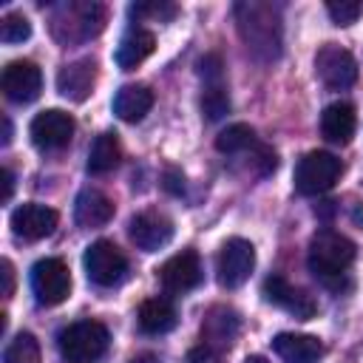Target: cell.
<instances>
[{"label": "cell", "instance_id": "cell-6", "mask_svg": "<svg viewBox=\"0 0 363 363\" xmlns=\"http://www.w3.org/2000/svg\"><path fill=\"white\" fill-rule=\"evenodd\" d=\"M31 292L43 306H57L71 292V272L62 258H40L31 267Z\"/></svg>", "mask_w": 363, "mask_h": 363}, {"label": "cell", "instance_id": "cell-19", "mask_svg": "<svg viewBox=\"0 0 363 363\" xmlns=\"http://www.w3.org/2000/svg\"><path fill=\"white\" fill-rule=\"evenodd\" d=\"M354 128H357V116L349 102H332L320 113V133L335 145H349Z\"/></svg>", "mask_w": 363, "mask_h": 363}, {"label": "cell", "instance_id": "cell-13", "mask_svg": "<svg viewBox=\"0 0 363 363\" xmlns=\"http://www.w3.org/2000/svg\"><path fill=\"white\" fill-rule=\"evenodd\" d=\"M128 233H130V241L145 250V252H156L162 250L170 238H173V221L156 210H145L139 216L130 218L128 224Z\"/></svg>", "mask_w": 363, "mask_h": 363}, {"label": "cell", "instance_id": "cell-26", "mask_svg": "<svg viewBox=\"0 0 363 363\" xmlns=\"http://www.w3.org/2000/svg\"><path fill=\"white\" fill-rule=\"evenodd\" d=\"M3 363H40V343L31 332L14 335V340L3 352Z\"/></svg>", "mask_w": 363, "mask_h": 363}, {"label": "cell", "instance_id": "cell-39", "mask_svg": "<svg viewBox=\"0 0 363 363\" xmlns=\"http://www.w3.org/2000/svg\"><path fill=\"white\" fill-rule=\"evenodd\" d=\"M354 221H363V210H360V207L354 210Z\"/></svg>", "mask_w": 363, "mask_h": 363}, {"label": "cell", "instance_id": "cell-7", "mask_svg": "<svg viewBox=\"0 0 363 363\" xmlns=\"http://www.w3.org/2000/svg\"><path fill=\"white\" fill-rule=\"evenodd\" d=\"M252 269H255V247L247 238H227L221 244L218 264H216L218 284L224 289H235L252 275Z\"/></svg>", "mask_w": 363, "mask_h": 363}, {"label": "cell", "instance_id": "cell-4", "mask_svg": "<svg viewBox=\"0 0 363 363\" xmlns=\"http://www.w3.org/2000/svg\"><path fill=\"white\" fill-rule=\"evenodd\" d=\"M340 173H343V164L337 156L326 150H309L295 167V187L303 196H318V193L332 190Z\"/></svg>", "mask_w": 363, "mask_h": 363}, {"label": "cell", "instance_id": "cell-36", "mask_svg": "<svg viewBox=\"0 0 363 363\" xmlns=\"http://www.w3.org/2000/svg\"><path fill=\"white\" fill-rule=\"evenodd\" d=\"M130 363H159V357H156V354H150V352H145V354H136Z\"/></svg>", "mask_w": 363, "mask_h": 363}, {"label": "cell", "instance_id": "cell-14", "mask_svg": "<svg viewBox=\"0 0 363 363\" xmlns=\"http://www.w3.org/2000/svg\"><path fill=\"white\" fill-rule=\"evenodd\" d=\"M159 281L167 292H190L193 286H199L201 281V261L199 252L193 250H182L173 258H167L159 267Z\"/></svg>", "mask_w": 363, "mask_h": 363}, {"label": "cell", "instance_id": "cell-2", "mask_svg": "<svg viewBox=\"0 0 363 363\" xmlns=\"http://www.w3.org/2000/svg\"><path fill=\"white\" fill-rule=\"evenodd\" d=\"M357 255V247L352 238L335 233V230H318L309 241V269L320 278V281H337L343 278V272L352 267Z\"/></svg>", "mask_w": 363, "mask_h": 363}, {"label": "cell", "instance_id": "cell-32", "mask_svg": "<svg viewBox=\"0 0 363 363\" xmlns=\"http://www.w3.org/2000/svg\"><path fill=\"white\" fill-rule=\"evenodd\" d=\"M0 275H3V298H11V292H14V267H11L9 258L0 261Z\"/></svg>", "mask_w": 363, "mask_h": 363}, {"label": "cell", "instance_id": "cell-17", "mask_svg": "<svg viewBox=\"0 0 363 363\" xmlns=\"http://www.w3.org/2000/svg\"><path fill=\"white\" fill-rule=\"evenodd\" d=\"M272 349L284 363H318L323 357V343L315 335L281 332L272 337Z\"/></svg>", "mask_w": 363, "mask_h": 363}, {"label": "cell", "instance_id": "cell-21", "mask_svg": "<svg viewBox=\"0 0 363 363\" xmlns=\"http://www.w3.org/2000/svg\"><path fill=\"white\" fill-rule=\"evenodd\" d=\"M153 108V91L147 85H122L113 96V113L122 122H139Z\"/></svg>", "mask_w": 363, "mask_h": 363}, {"label": "cell", "instance_id": "cell-23", "mask_svg": "<svg viewBox=\"0 0 363 363\" xmlns=\"http://www.w3.org/2000/svg\"><path fill=\"white\" fill-rule=\"evenodd\" d=\"M201 332H204V340H201V343H207L210 349H213V346L224 349V346H230L233 337L238 335V318H235L233 309H221V306H218V309H213V312L204 318Z\"/></svg>", "mask_w": 363, "mask_h": 363}, {"label": "cell", "instance_id": "cell-12", "mask_svg": "<svg viewBox=\"0 0 363 363\" xmlns=\"http://www.w3.org/2000/svg\"><path fill=\"white\" fill-rule=\"evenodd\" d=\"M0 85H3V94L11 102L26 105V102H34L40 96V91H43V74H40V68L31 60H14V62H9L3 68Z\"/></svg>", "mask_w": 363, "mask_h": 363}, {"label": "cell", "instance_id": "cell-16", "mask_svg": "<svg viewBox=\"0 0 363 363\" xmlns=\"http://www.w3.org/2000/svg\"><path fill=\"white\" fill-rule=\"evenodd\" d=\"M96 85V60L82 57L60 68L57 74V91L71 102H85Z\"/></svg>", "mask_w": 363, "mask_h": 363}, {"label": "cell", "instance_id": "cell-3", "mask_svg": "<svg viewBox=\"0 0 363 363\" xmlns=\"http://www.w3.org/2000/svg\"><path fill=\"white\" fill-rule=\"evenodd\" d=\"M108 340H111V335H108L105 323H99V320H77V323L65 326L57 335L60 354L68 363H94V360H99L108 349Z\"/></svg>", "mask_w": 363, "mask_h": 363}, {"label": "cell", "instance_id": "cell-27", "mask_svg": "<svg viewBox=\"0 0 363 363\" xmlns=\"http://www.w3.org/2000/svg\"><path fill=\"white\" fill-rule=\"evenodd\" d=\"M201 113L207 119H221L224 113H230V96L224 91V85H204L201 94Z\"/></svg>", "mask_w": 363, "mask_h": 363}, {"label": "cell", "instance_id": "cell-24", "mask_svg": "<svg viewBox=\"0 0 363 363\" xmlns=\"http://www.w3.org/2000/svg\"><path fill=\"white\" fill-rule=\"evenodd\" d=\"M119 156H122V150H119L116 133H111V130L99 133L91 145V153H88V173H94V176L111 173L119 164Z\"/></svg>", "mask_w": 363, "mask_h": 363}, {"label": "cell", "instance_id": "cell-30", "mask_svg": "<svg viewBox=\"0 0 363 363\" xmlns=\"http://www.w3.org/2000/svg\"><path fill=\"white\" fill-rule=\"evenodd\" d=\"M128 14L136 17V20H145V17L170 20V17L176 14V6H170V3H133V6L128 9Z\"/></svg>", "mask_w": 363, "mask_h": 363}, {"label": "cell", "instance_id": "cell-8", "mask_svg": "<svg viewBox=\"0 0 363 363\" xmlns=\"http://www.w3.org/2000/svg\"><path fill=\"white\" fill-rule=\"evenodd\" d=\"M315 74L320 77V82L326 88L343 91V88L354 85V79H357V62H354V57L346 48H340L335 43H326L315 54Z\"/></svg>", "mask_w": 363, "mask_h": 363}, {"label": "cell", "instance_id": "cell-18", "mask_svg": "<svg viewBox=\"0 0 363 363\" xmlns=\"http://www.w3.org/2000/svg\"><path fill=\"white\" fill-rule=\"evenodd\" d=\"M156 48V37L153 31L142 28V26H133L125 31V37L119 40V48H116V65L122 71H130L136 65H142Z\"/></svg>", "mask_w": 363, "mask_h": 363}, {"label": "cell", "instance_id": "cell-9", "mask_svg": "<svg viewBox=\"0 0 363 363\" xmlns=\"http://www.w3.org/2000/svg\"><path fill=\"white\" fill-rule=\"evenodd\" d=\"M60 14L68 20V23H54V34L62 40V43H77V40H88L94 34L102 31V20H105V11L102 6L96 3H68L60 9ZM57 14V17H60Z\"/></svg>", "mask_w": 363, "mask_h": 363}, {"label": "cell", "instance_id": "cell-22", "mask_svg": "<svg viewBox=\"0 0 363 363\" xmlns=\"http://www.w3.org/2000/svg\"><path fill=\"white\" fill-rule=\"evenodd\" d=\"M136 320L145 335H164L176 326V306L167 298H147L142 301Z\"/></svg>", "mask_w": 363, "mask_h": 363}, {"label": "cell", "instance_id": "cell-35", "mask_svg": "<svg viewBox=\"0 0 363 363\" xmlns=\"http://www.w3.org/2000/svg\"><path fill=\"white\" fill-rule=\"evenodd\" d=\"M3 201H9L11 199V193H14V173L9 170V167H3Z\"/></svg>", "mask_w": 363, "mask_h": 363}, {"label": "cell", "instance_id": "cell-29", "mask_svg": "<svg viewBox=\"0 0 363 363\" xmlns=\"http://www.w3.org/2000/svg\"><path fill=\"white\" fill-rule=\"evenodd\" d=\"M326 11H329L335 26H352L363 14V3H357V0H332V3H326Z\"/></svg>", "mask_w": 363, "mask_h": 363}, {"label": "cell", "instance_id": "cell-10", "mask_svg": "<svg viewBox=\"0 0 363 363\" xmlns=\"http://www.w3.org/2000/svg\"><path fill=\"white\" fill-rule=\"evenodd\" d=\"M74 116L60 111V108H48V111H40L34 119H31V142L40 147V150H60L71 142L74 136Z\"/></svg>", "mask_w": 363, "mask_h": 363}, {"label": "cell", "instance_id": "cell-25", "mask_svg": "<svg viewBox=\"0 0 363 363\" xmlns=\"http://www.w3.org/2000/svg\"><path fill=\"white\" fill-rule=\"evenodd\" d=\"M255 130L244 122H235V125H227L218 136H216V150L218 153H244L250 147H255Z\"/></svg>", "mask_w": 363, "mask_h": 363}, {"label": "cell", "instance_id": "cell-20", "mask_svg": "<svg viewBox=\"0 0 363 363\" xmlns=\"http://www.w3.org/2000/svg\"><path fill=\"white\" fill-rule=\"evenodd\" d=\"M74 218L79 227H102L113 218V201L102 190H82L74 204Z\"/></svg>", "mask_w": 363, "mask_h": 363}, {"label": "cell", "instance_id": "cell-5", "mask_svg": "<svg viewBox=\"0 0 363 363\" xmlns=\"http://www.w3.org/2000/svg\"><path fill=\"white\" fill-rule=\"evenodd\" d=\"M82 264H85L88 278H91L96 286H116V284L125 278V272H128V258H125V252H122L113 241H108V238L94 241V244L85 250Z\"/></svg>", "mask_w": 363, "mask_h": 363}, {"label": "cell", "instance_id": "cell-33", "mask_svg": "<svg viewBox=\"0 0 363 363\" xmlns=\"http://www.w3.org/2000/svg\"><path fill=\"white\" fill-rule=\"evenodd\" d=\"M164 190L167 193H173V196H179L182 190H184V176L179 173V170H164Z\"/></svg>", "mask_w": 363, "mask_h": 363}, {"label": "cell", "instance_id": "cell-15", "mask_svg": "<svg viewBox=\"0 0 363 363\" xmlns=\"http://www.w3.org/2000/svg\"><path fill=\"white\" fill-rule=\"evenodd\" d=\"M11 230L26 241H40L57 230V210L37 201H26L11 213Z\"/></svg>", "mask_w": 363, "mask_h": 363}, {"label": "cell", "instance_id": "cell-11", "mask_svg": "<svg viewBox=\"0 0 363 363\" xmlns=\"http://www.w3.org/2000/svg\"><path fill=\"white\" fill-rule=\"evenodd\" d=\"M261 292H264V301H267V303H272V306H278V309L295 315L298 320H309V318H315V312H318L315 298H312L309 292L298 289L295 284H289L284 275H269V278L264 281V289H261Z\"/></svg>", "mask_w": 363, "mask_h": 363}, {"label": "cell", "instance_id": "cell-31", "mask_svg": "<svg viewBox=\"0 0 363 363\" xmlns=\"http://www.w3.org/2000/svg\"><path fill=\"white\" fill-rule=\"evenodd\" d=\"M199 74L207 85H221V77H224V62L218 54H204L199 60Z\"/></svg>", "mask_w": 363, "mask_h": 363}, {"label": "cell", "instance_id": "cell-37", "mask_svg": "<svg viewBox=\"0 0 363 363\" xmlns=\"http://www.w3.org/2000/svg\"><path fill=\"white\" fill-rule=\"evenodd\" d=\"M11 142V122H9V116H3V145H9Z\"/></svg>", "mask_w": 363, "mask_h": 363}, {"label": "cell", "instance_id": "cell-34", "mask_svg": "<svg viewBox=\"0 0 363 363\" xmlns=\"http://www.w3.org/2000/svg\"><path fill=\"white\" fill-rule=\"evenodd\" d=\"M210 354H213V349H210L207 343H199L196 349H190V352H187V363H207V360H210Z\"/></svg>", "mask_w": 363, "mask_h": 363}, {"label": "cell", "instance_id": "cell-28", "mask_svg": "<svg viewBox=\"0 0 363 363\" xmlns=\"http://www.w3.org/2000/svg\"><path fill=\"white\" fill-rule=\"evenodd\" d=\"M28 37H31V23H28L23 14L9 11V14L3 17V23H0V40H3L6 45H14V43H23V40H28Z\"/></svg>", "mask_w": 363, "mask_h": 363}, {"label": "cell", "instance_id": "cell-38", "mask_svg": "<svg viewBox=\"0 0 363 363\" xmlns=\"http://www.w3.org/2000/svg\"><path fill=\"white\" fill-rule=\"evenodd\" d=\"M244 363H269V360H267V357H261V354H252V357H247Z\"/></svg>", "mask_w": 363, "mask_h": 363}, {"label": "cell", "instance_id": "cell-1", "mask_svg": "<svg viewBox=\"0 0 363 363\" xmlns=\"http://www.w3.org/2000/svg\"><path fill=\"white\" fill-rule=\"evenodd\" d=\"M238 34L247 48L261 60H275L281 54V20L272 6L264 3H238L235 6Z\"/></svg>", "mask_w": 363, "mask_h": 363}]
</instances>
